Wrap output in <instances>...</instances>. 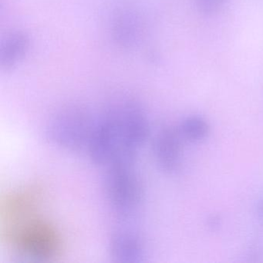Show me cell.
Here are the masks:
<instances>
[{
	"label": "cell",
	"mask_w": 263,
	"mask_h": 263,
	"mask_svg": "<svg viewBox=\"0 0 263 263\" xmlns=\"http://www.w3.org/2000/svg\"><path fill=\"white\" fill-rule=\"evenodd\" d=\"M149 134L147 118L141 107L126 102L112 107L93 132L88 150L93 162L113 166L130 163Z\"/></svg>",
	"instance_id": "1"
},
{
	"label": "cell",
	"mask_w": 263,
	"mask_h": 263,
	"mask_svg": "<svg viewBox=\"0 0 263 263\" xmlns=\"http://www.w3.org/2000/svg\"><path fill=\"white\" fill-rule=\"evenodd\" d=\"M36 215L7 223L3 238L23 256L41 261L53 259L62 251L61 237L51 223Z\"/></svg>",
	"instance_id": "2"
},
{
	"label": "cell",
	"mask_w": 263,
	"mask_h": 263,
	"mask_svg": "<svg viewBox=\"0 0 263 263\" xmlns=\"http://www.w3.org/2000/svg\"><path fill=\"white\" fill-rule=\"evenodd\" d=\"M105 192L112 209L124 218L134 215L143 199L141 181L130 163L110 166L106 176Z\"/></svg>",
	"instance_id": "3"
},
{
	"label": "cell",
	"mask_w": 263,
	"mask_h": 263,
	"mask_svg": "<svg viewBox=\"0 0 263 263\" xmlns=\"http://www.w3.org/2000/svg\"><path fill=\"white\" fill-rule=\"evenodd\" d=\"M90 116L82 109H67L52 119L48 135L52 141L69 150L88 144L93 129Z\"/></svg>",
	"instance_id": "4"
},
{
	"label": "cell",
	"mask_w": 263,
	"mask_h": 263,
	"mask_svg": "<svg viewBox=\"0 0 263 263\" xmlns=\"http://www.w3.org/2000/svg\"><path fill=\"white\" fill-rule=\"evenodd\" d=\"M42 199V189L38 186H28L14 191L1 203V218L9 223L34 215Z\"/></svg>",
	"instance_id": "5"
},
{
	"label": "cell",
	"mask_w": 263,
	"mask_h": 263,
	"mask_svg": "<svg viewBox=\"0 0 263 263\" xmlns=\"http://www.w3.org/2000/svg\"><path fill=\"white\" fill-rule=\"evenodd\" d=\"M182 137L181 130L167 128L155 138L154 153L163 170L173 172L179 167L182 155Z\"/></svg>",
	"instance_id": "6"
},
{
	"label": "cell",
	"mask_w": 263,
	"mask_h": 263,
	"mask_svg": "<svg viewBox=\"0 0 263 263\" xmlns=\"http://www.w3.org/2000/svg\"><path fill=\"white\" fill-rule=\"evenodd\" d=\"M111 256L119 261L135 262L144 257L145 249L139 235L130 231H118L110 238Z\"/></svg>",
	"instance_id": "7"
},
{
	"label": "cell",
	"mask_w": 263,
	"mask_h": 263,
	"mask_svg": "<svg viewBox=\"0 0 263 263\" xmlns=\"http://www.w3.org/2000/svg\"><path fill=\"white\" fill-rule=\"evenodd\" d=\"M29 46V40L21 33L10 35L3 44L1 50V67L10 69L25 54Z\"/></svg>",
	"instance_id": "8"
},
{
	"label": "cell",
	"mask_w": 263,
	"mask_h": 263,
	"mask_svg": "<svg viewBox=\"0 0 263 263\" xmlns=\"http://www.w3.org/2000/svg\"><path fill=\"white\" fill-rule=\"evenodd\" d=\"M209 132V126L205 120L199 117L187 118L181 125L183 138L190 141H200L204 139Z\"/></svg>",
	"instance_id": "9"
},
{
	"label": "cell",
	"mask_w": 263,
	"mask_h": 263,
	"mask_svg": "<svg viewBox=\"0 0 263 263\" xmlns=\"http://www.w3.org/2000/svg\"><path fill=\"white\" fill-rule=\"evenodd\" d=\"M226 0H195L197 9L204 15L216 13L224 5Z\"/></svg>",
	"instance_id": "10"
},
{
	"label": "cell",
	"mask_w": 263,
	"mask_h": 263,
	"mask_svg": "<svg viewBox=\"0 0 263 263\" xmlns=\"http://www.w3.org/2000/svg\"><path fill=\"white\" fill-rule=\"evenodd\" d=\"M257 212H258V218L261 221H263V198L258 204Z\"/></svg>",
	"instance_id": "11"
}]
</instances>
